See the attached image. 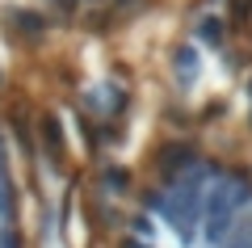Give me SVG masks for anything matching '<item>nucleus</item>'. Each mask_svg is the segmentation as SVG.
<instances>
[{
	"mask_svg": "<svg viewBox=\"0 0 252 248\" xmlns=\"http://www.w3.org/2000/svg\"><path fill=\"white\" fill-rule=\"evenodd\" d=\"M97 248H252L248 93H156L93 185Z\"/></svg>",
	"mask_w": 252,
	"mask_h": 248,
	"instance_id": "f257e3e1",
	"label": "nucleus"
},
{
	"mask_svg": "<svg viewBox=\"0 0 252 248\" xmlns=\"http://www.w3.org/2000/svg\"><path fill=\"white\" fill-rule=\"evenodd\" d=\"M0 248H34L26 177V89L0 42Z\"/></svg>",
	"mask_w": 252,
	"mask_h": 248,
	"instance_id": "f03ea898",
	"label": "nucleus"
},
{
	"mask_svg": "<svg viewBox=\"0 0 252 248\" xmlns=\"http://www.w3.org/2000/svg\"><path fill=\"white\" fill-rule=\"evenodd\" d=\"M240 71H244V93L252 101V0H240Z\"/></svg>",
	"mask_w": 252,
	"mask_h": 248,
	"instance_id": "7ed1b4c3",
	"label": "nucleus"
}]
</instances>
